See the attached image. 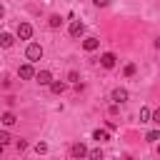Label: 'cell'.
Here are the masks:
<instances>
[{
  "mask_svg": "<svg viewBox=\"0 0 160 160\" xmlns=\"http://www.w3.org/2000/svg\"><path fill=\"white\" fill-rule=\"evenodd\" d=\"M88 158H92V160H100V158H102V150H100V148H95V150H88Z\"/></svg>",
  "mask_w": 160,
  "mask_h": 160,
  "instance_id": "18",
  "label": "cell"
},
{
  "mask_svg": "<svg viewBox=\"0 0 160 160\" xmlns=\"http://www.w3.org/2000/svg\"><path fill=\"white\" fill-rule=\"evenodd\" d=\"M15 148H18V150H25L28 142H25V140H15Z\"/></svg>",
  "mask_w": 160,
  "mask_h": 160,
  "instance_id": "23",
  "label": "cell"
},
{
  "mask_svg": "<svg viewBox=\"0 0 160 160\" xmlns=\"http://www.w3.org/2000/svg\"><path fill=\"white\" fill-rule=\"evenodd\" d=\"M68 80H70V82H78V80H80V75H78L75 70H70V72H68Z\"/></svg>",
  "mask_w": 160,
  "mask_h": 160,
  "instance_id": "21",
  "label": "cell"
},
{
  "mask_svg": "<svg viewBox=\"0 0 160 160\" xmlns=\"http://www.w3.org/2000/svg\"><path fill=\"white\" fill-rule=\"evenodd\" d=\"M155 48H158V50H160V38H158V40H155Z\"/></svg>",
  "mask_w": 160,
  "mask_h": 160,
  "instance_id": "26",
  "label": "cell"
},
{
  "mask_svg": "<svg viewBox=\"0 0 160 160\" xmlns=\"http://www.w3.org/2000/svg\"><path fill=\"white\" fill-rule=\"evenodd\" d=\"M92 140H98V142H108V140H110V132H108V130H100V128H98V130L92 132Z\"/></svg>",
  "mask_w": 160,
  "mask_h": 160,
  "instance_id": "11",
  "label": "cell"
},
{
  "mask_svg": "<svg viewBox=\"0 0 160 160\" xmlns=\"http://www.w3.org/2000/svg\"><path fill=\"white\" fill-rule=\"evenodd\" d=\"M115 62H118V55H115V52H102V55H100V65H102L105 70L115 68Z\"/></svg>",
  "mask_w": 160,
  "mask_h": 160,
  "instance_id": "3",
  "label": "cell"
},
{
  "mask_svg": "<svg viewBox=\"0 0 160 160\" xmlns=\"http://www.w3.org/2000/svg\"><path fill=\"white\" fill-rule=\"evenodd\" d=\"M82 32H85V25H82L80 20H72V22H70V38H80Z\"/></svg>",
  "mask_w": 160,
  "mask_h": 160,
  "instance_id": "7",
  "label": "cell"
},
{
  "mask_svg": "<svg viewBox=\"0 0 160 160\" xmlns=\"http://www.w3.org/2000/svg\"><path fill=\"white\" fill-rule=\"evenodd\" d=\"M48 22H50V28H60V25H62V18H60V15H50Z\"/></svg>",
  "mask_w": 160,
  "mask_h": 160,
  "instance_id": "16",
  "label": "cell"
},
{
  "mask_svg": "<svg viewBox=\"0 0 160 160\" xmlns=\"http://www.w3.org/2000/svg\"><path fill=\"white\" fill-rule=\"evenodd\" d=\"M10 140H12V138H10V132H5V130H0V142H2V145H8Z\"/></svg>",
  "mask_w": 160,
  "mask_h": 160,
  "instance_id": "20",
  "label": "cell"
},
{
  "mask_svg": "<svg viewBox=\"0 0 160 160\" xmlns=\"http://www.w3.org/2000/svg\"><path fill=\"white\" fill-rule=\"evenodd\" d=\"M35 80H38L40 85H50V82H52V72H50V70H40V72H35Z\"/></svg>",
  "mask_w": 160,
  "mask_h": 160,
  "instance_id": "9",
  "label": "cell"
},
{
  "mask_svg": "<svg viewBox=\"0 0 160 160\" xmlns=\"http://www.w3.org/2000/svg\"><path fill=\"white\" fill-rule=\"evenodd\" d=\"M0 122H2V125H5V128H12V125H15V122H18V115H15V112H12V110H5V112H2V115H0Z\"/></svg>",
  "mask_w": 160,
  "mask_h": 160,
  "instance_id": "6",
  "label": "cell"
},
{
  "mask_svg": "<svg viewBox=\"0 0 160 160\" xmlns=\"http://www.w3.org/2000/svg\"><path fill=\"white\" fill-rule=\"evenodd\" d=\"M150 122H158V125H160V108H158V110L152 112V118H150Z\"/></svg>",
  "mask_w": 160,
  "mask_h": 160,
  "instance_id": "22",
  "label": "cell"
},
{
  "mask_svg": "<svg viewBox=\"0 0 160 160\" xmlns=\"http://www.w3.org/2000/svg\"><path fill=\"white\" fill-rule=\"evenodd\" d=\"M158 155H160V145H158Z\"/></svg>",
  "mask_w": 160,
  "mask_h": 160,
  "instance_id": "28",
  "label": "cell"
},
{
  "mask_svg": "<svg viewBox=\"0 0 160 160\" xmlns=\"http://www.w3.org/2000/svg\"><path fill=\"white\" fill-rule=\"evenodd\" d=\"M92 2H95V5H98V8H105V5H108V2H110V0H92Z\"/></svg>",
  "mask_w": 160,
  "mask_h": 160,
  "instance_id": "24",
  "label": "cell"
},
{
  "mask_svg": "<svg viewBox=\"0 0 160 160\" xmlns=\"http://www.w3.org/2000/svg\"><path fill=\"white\" fill-rule=\"evenodd\" d=\"M2 18H5V8L0 5V20H2Z\"/></svg>",
  "mask_w": 160,
  "mask_h": 160,
  "instance_id": "25",
  "label": "cell"
},
{
  "mask_svg": "<svg viewBox=\"0 0 160 160\" xmlns=\"http://www.w3.org/2000/svg\"><path fill=\"white\" fill-rule=\"evenodd\" d=\"M122 72H125V78H132V75L138 72V65H135V62H128V65L122 68Z\"/></svg>",
  "mask_w": 160,
  "mask_h": 160,
  "instance_id": "15",
  "label": "cell"
},
{
  "mask_svg": "<svg viewBox=\"0 0 160 160\" xmlns=\"http://www.w3.org/2000/svg\"><path fill=\"white\" fill-rule=\"evenodd\" d=\"M70 155H72V158H85V155H88V148H85L82 142H75V145L70 148Z\"/></svg>",
  "mask_w": 160,
  "mask_h": 160,
  "instance_id": "10",
  "label": "cell"
},
{
  "mask_svg": "<svg viewBox=\"0 0 160 160\" xmlns=\"http://www.w3.org/2000/svg\"><path fill=\"white\" fill-rule=\"evenodd\" d=\"M138 118H140V122H150L152 110H150V108H140V115H138Z\"/></svg>",
  "mask_w": 160,
  "mask_h": 160,
  "instance_id": "14",
  "label": "cell"
},
{
  "mask_svg": "<svg viewBox=\"0 0 160 160\" xmlns=\"http://www.w3.org/2000/svg\"><path fill=\"white\" fill-rule=\"evenodd\" d=\"M50 90H52L55 95H62V92H65V82H62V80H52V82H50Z\"/></svg>",
  "mask_w": 160,
  "mask_h": 160,
  "instance_id": "13",
  "label": "cell"
},
{
  "mask_svg": "<svg viewBox=\"0 0 160 160\" xmlns=\"http://www.w3.org/2000/svg\"><path fill=\"white\" fill-rule=\"evenodd\" d=\"M12 42H15V38L10 32H0V48H12Z\"/></svg>",
  "mask_w": 160,
  "mask_h": 160,
  "instance_id": "12",
  "label": "cell"
},
{
  "mask_svg": "<svg viewBox=\"0 0 160 160\" xmlns=\"http://www.w3.org/2000/svg\"><path fill=\"white\" fill-rule=\"evenodd\" d=\"M98 48H100V40H98V38H85V40H82V50H85V52H92V50H98Z\"/></svg>",
  "mask_w": 160,
  "mask_h": 160,
  "instance_id": "8",
  "label": "cell"
},
{
  "mask_svg": "<svg viewBox=\"0 0 160 160\" xmlns=\"http://www.w3.org/2000/svg\"><path fill=\"white\" fill-rule=\"evenodd\" d=\"M35 152H38V155H45V152H48V142H38V145H35Z\"/></svg>",
  "mask_w": 160,
  "mask_h": 160,
  "instance_id": "19",
  "label": "cell"
},
{
  "mask_svg": "<svg viewBox=\"0 0 160 160\" xmlns=\"http://www.w3.org/2000/svg\"><path fill=\"white\" fill-rule=\"evenodd\" d=\"M18 78H20V80H32V78H35V68H32V62H30V60H28L25 65H20V68H18Z\"/></svg>",
  "mask_w": 160,
  "mask_h": 160,
  "instance_id": "2",
  "label": "cell"
},
{
  "mask_svg": "<svg viewBox=\"0 0 160 160\" xmlns=\"http://www.w3.org/2000/svg\"><path fill=\"white\" fill-rule=\"evenodd\" d=\"M2 150H5V145H2V142H0V155H2Z\"/></svg>",
  "mask_w": 160,
  "mask_h": 160,
  "instance_id": "27",
  "label": "cell"
},
{
  "mask_svg": "<svg viewBox=\"0 0 160 160\" xmlns=\"http://www.w3.org/2000/svg\"><path fill=\"white\" fill-rule=\"evenodd\" d=\"M18 38L20 40H30L32 38V25L30 22H20L18 25Z\"/></svg>",
  "mask_w": 160,
  "mask_h": 160,
  "instance_id": "4",
  "label": "cell"
},
{
  "mask_svg": "<svg viewBox=\"0 0 160 160\" xmlns=\"http://www.w3.org/2000/svg\"><path fill=\"white\" fill-rule=\"evenodd\" d=\"M25 58H28L30 62H38V60L42 58V45H38V42H30V45L25 48Z\"/></svg>",
  "mask_w": 160,
  "mask_h": 160,
  "instance_id": "1",
  "label": "cell"
},
{
  "mask_svg": "<svg viewBox=\"0 0 160 160\" xmlns=\"http://www.w3.org/2000/svg\"><path fill=\"white\" fill-rule=\"evenodd\" d=\"M110 100L118 102V105H122V102L128 100V90H125V88H115V90L110 92Z\"/></svg>",
  "mask_w": 160,
  "mask_h": 160,
  "instance_id": "5",
  "label": "cell"
},
{
  "mask_svg": "<svg viewBox=\"0 0 160 160\" xmlns=\"http://www.w3.org/2000/svg\"><path fill=\"white\" fill-rule=\"evenodd\" d=\"M145 140H148V142H155V140H160V130H150V132L145 135Z\"/></svg>",
  "mask_w": 160,
  "mask_h": 160,
  "instance_id": "17",
  "label": "cell"
}]
</instances>
